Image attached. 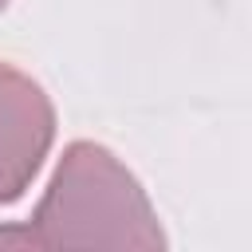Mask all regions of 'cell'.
I'll return each instance as SVG.
<instances>
[{"label":"cell","mask_w":252,"mask_h":252,"mask_svg":"<svg viewBox=\"0 0 252 252\" xmlns=\"http://www.w3.org/2000/svg\"><path fill=\"white\" fill-rule=\"evenodd\" d=\"M55 138V110L43 87L0 63V205L24 197Z\"/></svg>","instance_id":"7a4b0ae2"},{"label":"cell","mask_w":252,"mask_h":252,"mask_svg":"<svg viewBox=\"0 0 252 252\" xmlns=\"http://www.w3.org/2000/svg\"><path fill=\"white\" fill-rule=\"evenodd\" d=\"M4 8H8V0H0V12H4Z\"/></svg>","instance_id":"277c9868"},{"label":"cell","mask_w":252,"mask_h":252,"mask_svg":"<svg viewBox=\"0 0 252 252\" xmlns=\"http://www.w3.org/2000/svg\"><path fill=\"white\" fill-rule=\"evenodd\" d=\"M0 248H35L32 228H0Z\"/></svg>","instance_id":"3957f363"},{"label":"cell","mask_w":252,"mask_h":252,"mask_svg":"<svg viewBox=\"0 0 252 252\" xmlns=\"http://www.w3.org/2000/svg\"><path fill=\"white\" fill-rule=\"evenodd\" d=\"M35 248H165V232L138 177L94 142H71L32 217Z\"/></svg>","instance_id":"6da1fadb"}]
</instances>
